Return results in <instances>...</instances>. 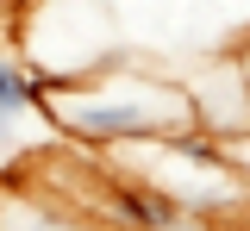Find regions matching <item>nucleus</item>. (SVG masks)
<instances>
[{"mask_svg": "<svg viewBox=\"0 0 250 231\" xmlns=\"http://www.w3.org/2000/svg\"><path fill=\"white\" fill-rule=\"evenodd\" d=\"M6 137H13V119H6V113H0V144H6Z\"/></svg>", "mask_w": 250, "mask_h": 231, "instance_id": "obj_4", "label": "nucleus"}, {"mask_svg": "<svg viewBox=\"0 0 250 231\" xmlns=\"http://www.w3.org/2000/svg\"><path fill=\"white\" fill-rule=\"evenodd\" d=\"M57 119H62V132L88 137V144H144V137L175 132V119H163L150 100H131V94H82V100H62Z\"/></svg>", "mask_w": 250, "mask_h": 231, "instance_id": "obj_1", "label": "nucleus"}, {"mask_svg": "<svg viewBox=\"0 0 250 231\" xmlns=\"http://www.w3.org/2000/svg\"><path fill=\"white\" fill-rule=\"evenodd\" d=\"M6 6H13V0H0V19H6Z\"/></svg>", "mask_w": 250, "mask_h": 231, "instance_id": "obj_5", "label": "nucleus"}, {"mask_svg": "<svg viewBox=\"0 0 250 231\" xmlns=\"http://www.w3.org/2000/svg\"><path fill=\"white\" fill-rule=\"evenodd\" d=\"M169 231H200V225H194V219H188V212H182V219H175V225H169Z\"/></svg>", "mask_w": 250, "mask_h": 231, "instance_id": "obj_3", "label": "nucleus"}, {"mask_svg": "<svg viewBox=\"0 0 250 231\" xmlns=\"http://www.w3.org/2000/svg\"><path fill=\"white\" fill-rule=\"evenodd\" d=\"M38 94H44V88H38V75L0 57V113H6V119H19L25 106H38Z\"/></svg>", "mask_w": 250, "mask_h": 231, "instance_id": "obj_2", "label": "nucleus"}, {"mask_svg": "<svg viewBox=\"0 0 250 231\" xmlns=\"http://www.w3.org/2000/svg\"><path fill=\"white\" fill-rule=\"evenodd\" d=\"M238 144H250V132H244V137H238Z\"/></svg>", "mask_w": 250, "mask_h": 231, "instance_id": "obj_6", "label": "nucleus"}]
</instances>
